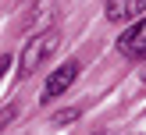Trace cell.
<instances>
[{
	"label": "cell",
	"instance_id": "obj_1",
	"mask_svg": "<svg viewBox=\"0 0 146 135\" xmlns=\"http://www.w3.org/2000/svg\"><path fill=\"white\" fill-rule=\"evenodd\" d=\"M57 43H61V36H57L54 28L36 32L32 39L25 43V50H21V75H32V71H36V68H39V64L57 50Z\"/></svg>",
	"mask_w": 146,
	"mask_h": 135
},
{
	"label": "cell",
	"instance_id": "obj_2",
	"mask_svg": "<svg viewBox=\"0 0 146 135\" xmlns=\"http://www.w3.org/2000/svg\"><path fill=\"white\" fill-rule=\"evenodd\" d=\"M118 53H121V57H132V61L146 57V14H143V18H135L132 25L121 32V39H118Z\"/></svg>",
	"mask_w": 146,
	"mask_h": 135
},
{
	"label": "cell",
	"instance_id": "obj_3",
	"mask_svg": "<svg viewBox=\"0 0 146 135\" xmlns=\"http://www.w3.org/2000/svg\"><path fill=\"white\" fill-rule=\"evenodd\" d=\"M78 68H82V64H78V61H64L61 68H57L54 75L46 78V85H43V99H46V103H50V99L64 96V92L71 89V82H75V78H78Z\"/></svg>",
	"mask_w": 146,
	"mask_h": 135
},
{
	"label": "cell",
	"instance_id": "obj_4",
	"mask_svg": "<svg viewBox=\"0 0 146 135\" xmlns=\"http://www.w3.org/2000/svg\"><path fill=\"white\" fill-rule=\"evenodd\" d=\"M146 14V0H107V18L111 21H135Z\"/></svg>",
	"mask_w": 146,
	"mask_h": 135
},
{
	"label": "cell",
	"instance_id": "obj_5",
	"mask_svg": "<svg viewBox=\"0 0 146 135\" xmlns=\"http://www.w3.org/2000/svg\"><path fill=\"white\" fill-rule=\"evenodd\" d=\"M75 117H78V107H68V110L54 114V124H68V121H75Z\"/></svg>",
	"mask_w": 146,
	"mask_h": 135
},
{
	"label": "cell",
	"instance_id": "obj_6",
	"mask_svg": "<svg viewBox=\"0 0 146 135\" xmlns=\"http://www.w3.org/2000/svg\"><path fill=\"white\" fill-rule=\"evenodd\" d=\"M11 117H14V107H4V110H0V128H4Z\"/></svg>",
	"mask_w": 146,
	"mask_h": 135
},
{
	"label": "cell",
	"instance_id": "obj_7",
	"mask_svg": "<svg viewBox=\"0 0 146 135\" xmlns=\"http://www.w3.org/2000/svg\"><path fill=\"white\" fill-rule=\"evenodd\" d=\"M7 68H11V57L4 53V57H0V78H4V71H7Z\"/></svg>",
	"mask_w": 146,
	"mask_h": 135
},
{
	"label": "cell",
	"instance_id": "obj_8",
	"mask_svg": "<svg viewBox=\"0 0 146 135\" xmlns=\"http://www.w3.org/2000/svg\"><path fill=\"white\" fill-rule=\"evenodd\" d=\"M143 82H146V71H143Z\"/></svg>",
	"mask_w": 146,
	"mask_h": 135
}]
</instances>
